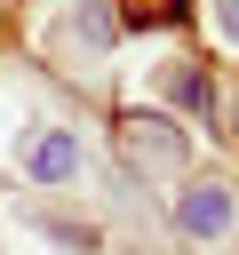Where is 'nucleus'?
<instances>
[{
  "mask_svg": "<svg viewBox=\"0 0 239 255\" xmlns=\"http://www.w3.org/2000/svg\"><path fill=\"white\" fill-rule=\"evenodd\" d=\"M112 143H120V159H127L135 175H175V167H183V128H175L167 112H127V120L112 128Z\"/></svg>",
  "mask_w": 239,
  "mask_h": 255,
  "instance_id": "nucleus-2",
  "label": "nucleus"
},
{
  "mask_svg": "<svg viewBox=\"0 0 239 255\" xmlns=\"http://www.w3.org/2000/svg\"><path fill=\"white\" fill-rule=\"evenodd\" d=\"M72 40L104 48V40H112V16H104V8H80V16H72Z\"/></svg>",
  "mask_w": 239,
  "mask_h": 255,
  "instance_id": "nucleus-5",
  "label": "nucleus"
},
{
  "mask_svg": "<svg viewBox=\"0 0 239 255\" xmlns=\"http://www.w3.org/2000/svg\"><path fill=\"white\" fill-rule=\"evenodd\" d=\"M223 32H231V40H239V0H223Z\"/></svg>",
  "mask_w": 239,
  "mask_h": 255,
  "instance_id": "nucleus-7",
  "label": "nucleus"
},
{
  "mask_svg": "<svg viewBox=\"0 0 239 255\" xmlns=\"http://www.w3.org/2000/svg\"><path fill=\"white\" fill-rule=\"evenodd\" d=\"M127 16H135V24H175L183 0H127Z\"/></svg>",
  "mask_w": 239,
  "mask_h": 255,
  "instance_id": "nucleus-6",
  "label": "nucleus"
},
{
  "mask_svg": "<svg viewBox=\"0 0 239 255\" xmlns=\"http://www.w3.org/2000/svg\"><path fill=\"white\" fill-rule=\"evenodd\" d=\"M175 96H183L191 112H215V80H207V72H175Z\"/></svg>",
  "mask_w": 239,
  "mask_h": 255,
  "instance_id": "nucleus-4",
  "label": "nucleus"
},
{
  "mask_svg": "<svg viewBox=\"0 0 239 255\" xmlns=\"http://www.w3.org/2000/svg\"><path fill=\"white\" fill-rule=\"evenodd\" d=\"M24 167L40 175V183H64V175H80V135H64V128H48L32 151H24Z\"/></svg>",
  "mask_w": 239,
  "mask_h": 255,
  "instance_id": "nucleus-3",
  "label": "nucleus"
},
{
  "mask_svg": "<svg viewBox=\"0 0 239 255\" xmlns=\"http://www.w3.org/2000/svg\"><path fill=\"white\" fill-rule=\"evenodd\" d=\"M175 231L199 239V247H223V239L239 231V191H231L223 175H191V183L175 191Z\"/></svg>",
  "mask_w": 239,
  "mask_h": 255,
  "instance_id": "nucleus-1",
  "label": "nucleus"
}]
</instances>
